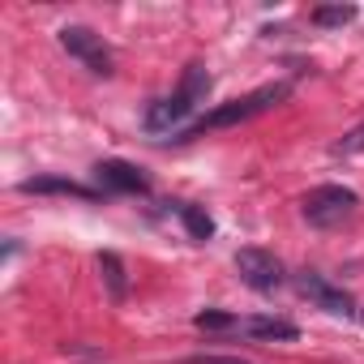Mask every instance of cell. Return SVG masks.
Listing matches in <instances>:
<instances>
[{
  "label": "cell",
  "instance_id": "cell-1",
  "mask_svg": "<svg viewBox=\"0 0 364 364\" xmlns=\"http://www.w3.org/2000/svg\"><path fill=\"white\" fill-rule=\"evenodd\" d=\"M287 95H291V86H287V82L257 86V90H249V95H240V99H232V103H223V107L206 112V116H202L185 137H198V133H206V129H232V124H245V120H253V116L270 112L274 103H283Z\"/></svg>",
  "mask_w": 364,
  "mask_h": 364
},
{
  "label": "cell",
  "instance_id": "cell-2",
  "mask_svg": "<svg viewBox=\"0 0 364 364\" xmlns=\"http://www.w3.org/2000/svg\"><path fill=\"white\" fill-rule=\"evenodd\" d=\"M355 206H360V198L343 185H317L300 198V210L313 228H338L355 215Z\"/></svg>",
  "mask_w": 364,
  "mask_h": 364
},
{
  "label": "cell",
  "instance_id": "cell-3",
  "mask_svg": "<svg viewBox=\"0 0 364 364\" xmlns=\"http://www.w3.org/2000/svg\"><path fill=\"white\" fill-rule=\"evenodd\" d=\"M60 48H65L69 56H77L90 73H99V77L112 73V52H107L103 35H95L90 26H65V31H60Z\"/></svg>",
  "mask_w": 364,
  "mask_h": 364
},
{
  "label": "cell",
  "instance_id": "cell-4",
  "mask_svg": "<svg viewBox=\"0 0 364 364\" xmlns=\"http://www.w3.org/2000/svg\"><path fill=\"white\" fill-rule=\"evenodd\" d=\"M236 274H240V283H249L262 296L283 287V262L274 253H266V249H240L236 253Z\"/></svg>",
  "mask_w": 364,
  "mask_h": 364
},
{
  "label": "cell",
  "instance_id": "cell-5",
  "mask_svg": "<svg viewBox=\"0 0 364 364\" xmlns=\"http://www.w3.org/2000/svg\"><path fill=\"white\" fill-rule=\"evenodd\" d=\"M296 291H300L304 300H313L317 309L334 313V317H351V313H355V300H351L343 287H334L326 274H317V270H300V274H296Z\"/></svg>",
  "mask_w": 364,
  "mask_h": 364
},
{
  "label": "cell",
  "instance_id": "cell-6",
  "mask_svg": "<svg viewBox=\"0 0 364 364\" xmlns=\"http://www.w3.org/2000/svg\"><path fill=\"white\" fill-rule=\"evenodd\" d=\"M95 185H99V193H146L150 180L124 159H103V163H95Z\"/></svg>",
  "mask_w": 364,
  "mask_h": 364
},
{
  "label": "cell",
  "instance_id": "cell-7",
  "mask_svg": "<svg viewBox=\"0 0 364 364\" xmlns=\"http://www.w3.org/2000/svg\"><path fill=\"white\" fill-rule=\"evenodd\" d=\"M193 112H198V107H193L185 95H180V90H176V95L159 99V103L146 112V129H150V133H167V129H176L180 120H189Z\"/></svg>",
  "mask_w": 364,
  "mask_h": 364
},
{
  "label": "cell",
  "instance_id": "cell-8",
  "mask_svg": "<svg viewBox=\"0 0 364 364\" xmlns=\"http://www.w3.org/2000/svg\"><path fill=\"white\" fill-rule=\"evenodd\" d=\"M22 193H56V198H82V202H95L99 189H86L77 180H65V176H31L18 185Z\"/></svg>",
  "mask_w": 364,
  "mask_h": 364
},
{
  "label": "cell",
  "instance_id": "cell-9",
  "mask_svg": "<svg viewBox=\"0 0 364 364\" xmlns=\"http://www.w3.org/2000/svg\"><path fill=\"white\" fill-rule=\"evenodd\" d=\"M236 330L249 334V338H262V343H291V338H300V330L291 321H283V317H249Z\"/></svg>",
  "mask_w": 364,
  "mask_h": 364
},
{
  "label": "cell",
  "instance_id": "cell-10",
  "mask_svg": "<svg viewBox=\"0 0 364 364\" xmlns=\"http://www.w3.org/2000/svg\"><path fill=\"white\" fill-rule=\"evenodd\" d=\"M99 274H103V283H107V296L120 304L124 296H129V279H124V262L116 257V253H99Z\"/></svg>",
  "mask_w": 364,
  "mask_h": 364
},
{
  "label": "cell",
  "instance_id": "cell-11",
  "mask_svg": "<svg viewBox=\"0 0 364 364\" xmlns=\"http://www.w3.org/2000/svg\"><path fill=\"white\" fill-rule=\"evenodd\" d=\"M180 95H185L193 107L206 103V95H210V73H206V65H189V69H185V77H180Z\"/></svg>",
  "mask_w": 364,
  "mask_h": 364
},
{
  "label": "cell",
  "instance_id": "cell-12",
  "mask_svg": "<svg viewBox=\"0 0 364 364\" xmlns=\"http://www.w3.org/2000/svg\"><path fill=\"white\" fill-rule=\"evenodd\" d=\"M180 223H185V232L193 240H210L215 236V219L206 210H198V206H180Z\"/></svg>",
  "mask_w": 364,
  "mask_h": 364
},
{
  "label": "cell",
  "instance_id": "cell-13",
  "mask_svg": "<svg viewBox=\"0 0 364 364\" xmlns=\"http://www.w3.org/2000/svg\"><path fill=\"white\" fill-rule=\"evenodd\" d=\"M193 326H198V330H236V326H240V317L219 313V309H206V313H198V317H193Z\"/></svg>",
  "mask_w": 364,
  "mask_h": 364
},
{
  "label": "cell",
  "instance_id": "cell-14",
  "mask_svg": "<svg viewBox=\"0 0 364 364\" xmlns=\"http://www.w3.org/2000/svg\"><path fill=\"white\" fill-rule=\"evenodd\" d=\"M355 18V9L351 5H334V9H313V22L317 26H343V22H351Z\"/></svg>",
  "mask_w": 364,
  "mask_h": 364
},
{
  "label": "cell",
  "instance_id": "cell-15",
  "mask_svg": "<svg viewBox=\"0 0 364 364\" xmlns=\"http://www.w3.org/2000/svg\"><path fill=\"white\" fill-rule=\"evenodd\" d=\"M334 150H338V154H360V150H364V124H355L351 133H343V137L334 141Z\"/></svg>",
  "mask_w": 364,
  "mask_h": 364
},
{
  "label": "cell",
  "instance_id": "cell-16",
  "mask_svg": "<svg viewBox=\"0 0 364 364\" xmlns=\"http://www.w3.org/2000/svg\"><path fill=\"white\" fill-rule=\"evenodd\" d=\"M185 364H249V360H240V355H210V351H202V355H189Z\"/></svg>",
  "mask_w": 364,
  "mask_h": 364
}]
</instances>
